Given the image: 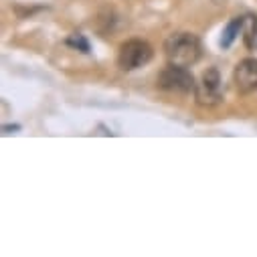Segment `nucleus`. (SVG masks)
Here are the masks:
<instances>
[{
    "label": "nucleus",
    "instance_id": "nucleus-1",
    "mask_svg": "<svg viewBox=\"0 0 257 257\" xmlns=\"http://www.w3.org/2000/svg\"><path fill=\"white\" fill-rule=\"evenodd\" d=\"M164 53L170 63L182 67H190L201 59L203 47L197 35L192 33H174L164 43Z\"/></svg>",
    "mask_w": 257,
    "mask_h": 257
},
{
    "label": "nucleus",
    "instance_id": "nucleus-2",
    "mask_svg": "<svg viewBox=\"0 0 257 257\" xmlns=\"http://www.w3.org/2000/svg\"><path fill=\"white\" fill-rule=\"evenodd\" d=\"M152 47L142 39H130L119 47L117 53V65L121 71H134L140 69L152 61Z\"/></svg>",
    "mask_w": 257,
    "mask_h": 257
},
{
    "label": "nucleus",
    "instance_id": "nucleus-3",
    "mask_svg": "<svg viewBox=\"0 0 257 257\" xmlns=\"http://www.w3.org/2000/svg\"><path fill=\"white\" fill-rule=\"evenodd\" d=\"M158 87L164 91H170V93H190V91H195L197 83L186 67L170 63L158 75Z\"/></svg>",
    "mask_w": 257,
    "mask_h": 257
},
{
    "label": "nucleus",
    "instance_id": "nucleus-4",
    "mask_svg": "<svg viewBox=\"0 0 257 257\" xmlns=\"http://www.w3.org/2000/svg\"><path fill=\"white\" fill-rule=\"evenodd\" d=\"M195 99L203 107H213L223 99V79L217 67H211L203 73L195 87Z\"/></svg>",
    "mask_w": 257,
    "mask_h": 257
},
{
    "label": "nucleus",
    "instance_id": "nucleus-5",
    "mask_svg": "<svg viewBox=\"0 0 257 257\" xmlns=\"http://www.w3.org/2000/svg\"><path fill=\"white\" fill-rule=\"evenodd\" d=\"M233 79H235V87L239 93L247 95L257 91V59H243L239 61V65L233 71Z\"/></svg>",
    "mask_w": 257,
    "mask_h": 257
},
{
    "label": "nucleus",
    "instance_id": "nucleus-6",
    "mask_svg": "<svg viewBox=\"0 0 257 257\" xmlns=\"http://www.w3.org/2000/svg\"><path fill=\"white\" fill-rule=\"evenodd\" d=\"M243 43L249 51H257V17L255 15L243 17Z\"/></svg>",
    "mask_w": 257,
    "mask_h": 257
},
{
    "label": "nucleus",
    "instance_id": "nucleus-7",
    "mask_svg": "<svg viewBox=\"0 0 257 257\" xmlns=\"http://www.w3.org/2000/svg\"><path fill=\"white\" fill-rule=\"evenodd\" d=\"M239 33H243V17H235V19L225 27L223 37H221V47H223V49H229V47L235 43V39H237Z\"/></svg>",
    "mask_w": 257,
    "mask_h": 257
},
{
    "label": "nucleus",
    "instance_id": "nucleus-8",
    "mask_svg": "<svg viewBox=\"0 0 257 257\" xmlns=\"http://www.w3.org/2000/svg\"><path fill=\"white\" fill-rule=\"evenodd\" d=\"M67 45H69V47H73V49H77V51H81V53H89V51H91L89 41H87L81 33H73V35H69Z\"/></svg>",
    "mask_w": 257,
    "mask_h": 257
},
{
    "label": "nucleus",
    "instance_id": "nucleus-9",
    "mask_svg": "<svg viewBox=\"0 0 257 257\" xmlns=\"http://www.w3.org/2000/svg\"><path fill=\"white\" fill-rule=\"evenodd\" d=\"M3 130H5V134H11V132H17V130H21V125H19V123H15V125H5Z\"/></svg>",
    "mask_w": 257,
    "mask_h": 257
}]
</instances>
